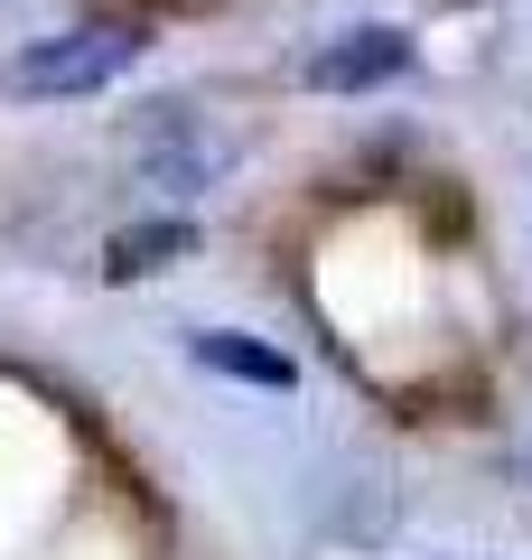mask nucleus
<instances>
[{
    "label": "nucleus",
    "mask_w": 532,
    "mask_h": 560,
    "mask_svg": "<svg viewBox=\"0 0 532 560\" xmlns=\"http://www.w3.org/2000/svg\"><path fill=\"white\" fill-rule=\"evenodd\" d=\"M122 150H131V168L150 187H169V197H206V187L234 168V131L206 121L197 103H150V113L122 131Z\"/></svg>",
    "instance_id": "obj_1"
},
{
    "label": "nucleus",
    "mask_w": 532,
    "mask_h": 560,
    "mask_svg": "<svg viewBox=\"0 0 532 560\" xmlns=\"http://www.w3.org/2000/svg\"><path fill=\"white\" fill-rule=\"evenodd\" d=\"M131 57H140V28L84 20V28H66V38L20 47V57H10V94L20 103H76V94H103Z\"/></svg>",
    "instance_id": "obj_2"
},
{
    "label": "nucleus",
    "mask_w": 532,
    "mask_h": 560,
    "mask_svg": "<svg viewBox=\"0 0 532 560\" xmlns=\"http://www.w3.org/2000/svg\"><path fill=\"white\" fill-rule=\"evenodd\" d=\"M402 66H412V38H402V28H346V38H327L309 57V84L317 94H374Z\"/></svg>",
    "instance_id": "obj_3"
},
{
    "label": "nucleus",
    "mask_w": 532,
    "mask_h": 560,
    "mask_svg": "<svg viewBox=\"0 0 532 560\" xmlns=\"http://www.w3.org/2000/svg\"><path fill=\"white\" fill-rule=\"evenodd\" d=\"M187 355H197L206 374H224V383H253V393H290V383H299V364L280 355L271 337H243V327H197Z\"/></svg>",
    "instance_id": "obj_4"
},
{
    "label": "nucleus",
    "mask_w": 532,
    "mask_h": 560,
    "mask_svg": "<svg viewBox=\"0 0 532 560\" xmlns=\"http://www.w3.org/2000/svg\"><path fill=\"white\" fill-rule=\"evenodd\" d=\"M187 243H197V234H187L177 215H150V224H122L103 261H113V280H150V271H169V261L187 253Z\"/></svg>",
    "instance_id": "obj_5"
}]
</instances>
